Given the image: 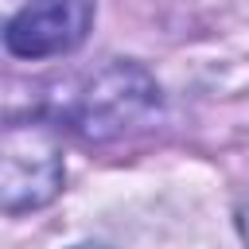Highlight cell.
I'll return each instance as SVG.
<instances>
[{"instance_id": "cell-1", "label": "cell", "mask_w": 249, "mask_h": 249, "mask_svg": "<svg viewBox=\"0 0 249 249\" xmlns=\"http://www.w3.org/2000/svg\"><path fill=\"white\" fill-rule=\"evenodd\" d=\"M160 113V86L136 62H105L66 101L62 121L82 140L109 144Z\"/></svg>"}, {"instance_id": "cell-2", "label": "cell", "mask_w": 249, "mask_h": 249, "mask_svg": "<svg viewBox=\"0 0 249 249\" xmlns=\"http://www.w3.org/2000/svg\"><path fill=\"white\" fill-rule=\"evenodd\" d=\"M62 148L51 124L12 121L0 136V206L8 214L39 210L62 191Z\"/></svg>"}, {"instance_id": "cell-3", "label": "cell", "mask_w": 249, "mask_h": 249, "mask_svg": "<svg viewBox=\"0 0 249 249\" xmlns=\"http://www.w3.org/2000/svg\"><path fill=\"white\" fill-rule=\"evenodd\" d=\"M93 23V0H27L4 31L16 58H54L74 51Z\"/></svg>"}, {"instance_id": "cell-4", "label": "cell", "mask_w": 249, "mask_h": 249, "mask_svg": "<svg viewBox=\"0 0 249 249\" xmlns=\"http://www.w3.org/2000/svg\"><path fill=\"white\" fill-rule=\"evenodd\" d=\"M237 230H241V241L249 245V195L237 202Z\"/></svg>"}, {"instance_id": "cell-5", "label": "cell", "mask_w": 249, "mask_h": 249, "mask_svg": "<svg viewBox=\"0 0 249 249\" xmlns=\"http://www.w3.org/2000/svg\"><path fill=\"white\" fill-rule=\"evenodd\" d=\"M78 249H101V245H78Z\"/></svg>"}]
</instances>
